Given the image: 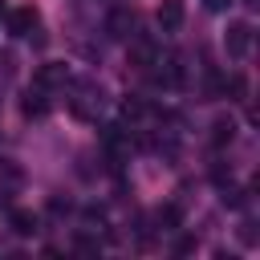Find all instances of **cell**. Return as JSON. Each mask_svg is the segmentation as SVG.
<instances>
[{
  "mask_svg": "<svg viewBox=\"0 0 260 260\" xmlns=\"http://www.w3.org/2000/svg\"><path fill=\"white\" fill-rule=\"evenodd\" d=\"M37 24H41V12H37L32 4H24V8L8 12V32H12V37H28Z\"/></svg>",
  "mask_w": 260,
  "mask_h": 260,
  "instance_id": "1",
  "label": "cell"
},
{
  "mask_svg": "<svg viewBox=\"0 0 260 260\" xmlns=\"http://www.w3.org/2000/svg\"><path fill=\"white\" fill-rule=\"evenodd\" d=\"M98 110H102V89H93V85H77L73 114H77V118H98Z\"/></svg>",
  "mask_w": 260,
  "mask_h": 260,
  "instance_id": "2",
  "label": "cell"
},
{
  "mask_svg": "<svg viewBox=\"0 0 260 260\" xmlns=\"http://www.w3.org/2000/svg\"><path fill=\"white\" fill-rule=\"evenodd\" d=\"M183 16H187L183 0H162V4H158V28H162V32H179V28H183Z\"/></svg>",
  "mask_w": 260,
  "mask_h": 260,
  "instance_id": "3",
  "label": "cell"
},
{
  "mask_svg": "<svg viewBox=\"0 0 260 260\" xmlns=\"http://www.w3.org/2000/svg\"><path fill=\"white\" fill-rule=\"evenodd\" d=\"M248 41H252V28H248L244 20L228 24V37H223V45H228V57H244V53H248Z\"/></svg>",
  "mask_w": 260,
  "mask_h": 260,
  "instance_id": "4",
  "label": "cell"
},
{
  "mask_svg": "<svg viewBox=\"0 0 260 260\" xmlns=\"http://www.w3.org/2000/svg\"><path fill=\"white\" fill-rule=\"evenodd\" d=\"M106 32H110V37H118V41L134 37V12H130V8H114V12H110V20H106Z\"/></svg>",
  "mask_w": 260,
  "mask_h": 260,
  "instance_id": "5",
  "label": "cell"
},
{
  "mask_svg": "<svg viewBox=\"0 0 260 260\" xmlns=\"http://www.w3.org/2000/svg\"><path fill=\"white\" fill-rule=\"evenodd\" d=\"M65 81H69V65H65V61H45V65L37 69V85H41V89L65 85Z\"/></svg>",
  "mask_w": 260,
  "mask_h": 260,
  "instance_id": "6",
  "label": "cell"
},
{
  "mask_svg": "<svg viewBox=\"0 0 260 260\" xmlns=\"http://www.w3.org/2000/svg\"><path fill=\"white\" fill-rule=\"evenodd\" d=\"M20 110H24V118H45V114H49V102H45L41 85H37V93H32V89L24 93V106H20Z\"/></svg>",
  "mask_w": 260,
  "mask_h": 260,
  "instance_id": "7",
  "label": "cell"
},
{
  "mask_svg": "<svg viewBox=\"0 0 260 260\" xmlns=\"http://www.w3.org/2000/svg\"><path fill=\"white\" fill-rule=\"evenodd\" d=\"M8 223H12L16 236H32V232H37V215H32V211H12Z\"/></svg>",
  "mask_w": 260,
  "mask_h": 260,
  "instance_id": "8",
  "label": "cell"
},
{
  "mask_svg": "<svg viewBox=\"0 0 260 260\" xmlns=\"http://www.w3.org/2000/svg\"><path fill=\"white\" fill-rule=\"evenodd\" d=\"M232 138H236V122H232V118H219V122L211 126V142L223 146V142H232Z\"/></svg>",
  "mask_w": 260,
  "mask_h": 260,
  "instance_id": "9",
  "label": "cell"
},
{
  "mask_svg": "<svg viewBox=\"0 0 260 260\" xmlns=\"http://www.w3.org/2000/svg\"><path fill=\"white\" fill-rule=\"evenodd\" d=\"M142 114H146V102H138V98H126V102H122V118H126V122H138Z\"/></svg>",
  "mask_w": 260,
  "mask_h": 260,
  "instance_id": "10",
  "label": "cell"
},
{
  "mask_svg": "<svg viewBox=\"0 0 260 260\" xmlns=\"http://www.w3.org/2000/svg\"><path fill=\"white\" fill-rule=\"evenodd\" d=\"M223 93H232V102H244V73H232L223 81Z\"/></svg>",
  "mask_w": 260,
  "mask_h": 260,
  "instance_id": "11",
  "label": "cell"
},
{
  "mask_svg": "<svg viewBox=\"0 0 260 260\" xmlns=\"http://www.w3.org/2000/svg\"><path fill=\"white\" fill-rule=\"evenodd\" d=\"M158 223H162L167 232H175V228H179V207H175V203H167V207L158 211Z\"/></svg>",
  "mask_w": 260,
  "mask_h": 260,
  "instance_id": "12",
  "label": "cell"
},
{
  "mask_svg": "<svg viewBox=\"0 0 260 260\" xmlns=\"http://www.w3.org/2000/svg\"><path fill=\"white\" fill-rule=\"evenodd\" d=\"M223 4H228V0H207V8H223Z\"/></svg>",
  "mask_w": 260,
  "mask_h": 260,
  "instance_id": "13",
  "label": "cell"
},
{
  "mask_svg": "<svg viewBox=\"0 0 260 260\" xmlns=\"http://www.w3.org/2000/svg\"><path fill=\"white\" fill-rule=\"evenodd\" d=\"M4 12H8V4H4V0H0V16H4Z\"/></svg>",
  "mask_w": 260,
  "mask_h": 260,
  "instance_id": "14",
  "label": "cell"
}]
</instances>
